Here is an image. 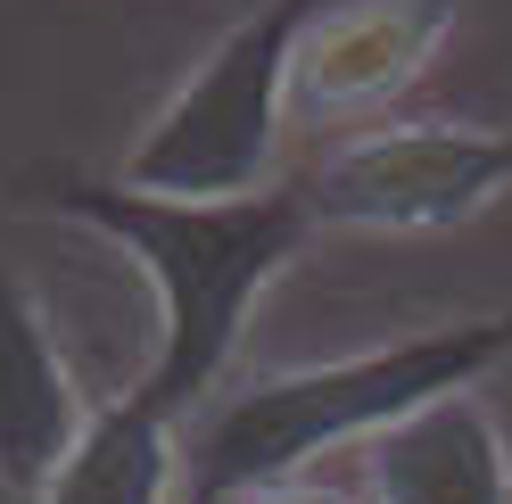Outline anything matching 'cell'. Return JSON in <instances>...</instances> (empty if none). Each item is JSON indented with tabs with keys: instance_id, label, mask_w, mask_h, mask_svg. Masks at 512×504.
<instances>
[{
	"instance_id": "cell-4",
	"label": "cell",
	"mask_w": 512,
	"mask_h": 504,
	"mask_svg": "<svg viewBox=\"0 0 512 504\" xmlns=\"http://www.w3.org/2000/svg\"><path fill=\"white\" fill-rule=\"evenodd\" d=\"M323 232H455L512 191V133L496 124H380L331 149L306 182Z\"/></svg>"
},
{
	"instance_id": "cell-5",
	"label": "cell",
	"mask_w": 512,
	"mask_h": 504,
	"mask_svg": "<svg viewBox=\"0 0 512 504\" xmlns=\"http://www.w3.org/2000/svg\"><path fill=\"white\" fill-rule=\"evenodd\" d=\"M455 0H314L290 42V108L314 124L372 116L430 67Z\"/></svg>"
},
{
	"instance_id": "cell-8",
	"label": "cell",
	"mask_w": 512,
	"mask_h": 504,
	"mask_svg": "<svg viewBox=\"0 0 512 504\" xmlns=\"http://www.w3.org/2000/svg\"><path fill=\"white\" fill-rule=\"evenodd\" d=\"M182 422L149 414V405L124 389L91 405L83 438L67 447V463L50 471V488L34 504H174L182 496Z\"/></svg>"
},
{
	"instance_id": "cell-6",
	"label": "cell",
	"mask_w": 512,
	"mask_h": 504,
	"mask_svg": "<svg viewBox=\"0 0 512 504\" xmlns=\"http://www.w3.org/2000/svg\"><path fill=\"white\" fill-rule=\"evenodd\" d=\"M91 422V397L75 389V364L58 348L42 298L0 265V488L34 504L50 471Z\"/></svg>"
},
{
	"instance_id": "cell-2",
	"label": "cell",
	"mask_w": 512,
	"mask_h": 504,
	"mask_svg": "<svg viewBox=\"0 0 512 504\" xmlns=\"http://www.w3.org/2000/svg\"><path fill=\"white\" fill-rule=\"evenodd\" d=\"M496 364H512V306L471 314V323H430L413 339H389V348H364L339 364L265 372V381L215 397L199 414L182 447V496L232 504L248 488L306 480V463H323L331 447H356V438L372 447L405 414L479 389Z\"/></svg>"
},
{
	"instance_id": "cell-3",
	"label": "cell",
	"mask_w": 512,
	"mask_h": 504,
	"mask_svg": "<svg viewBox=\"0 0 512 504\" xmlns=\"http://www.w3.org/2000/svg\"><path fill=\"white\" fill-rule=\"evenodd\" d=\"M314 0H265L223 34L190 83L141 124L124 191L141 199H256L273 191V149L290 116V42Z\"/></svg>"
},
{
	"instance_id": "cell-9",
	"label": "cell",
	"mask_w": 512,
	"mask_h": 504,
	"mask_svg": "<svg viewBox=\"0 0 512 504\" xmlns=\"http://www.w3.org/2000/svg\"><path fill=\"white\" fill-rule=\"evenodd\" d=\"M232 504H364V496H347V488H331V480H273V488H248V496H232Z\"/></svg>"
},
{
	"instance_id": "cell-1",
	"label": "cell",
	"mask_w": 512,
	"mask_h": 504,
	"mask_svg": "<svg viewBox=\"0 0 512 504\" xmlns=\"http://www.w3.org/2000/svg\"><path fill=\"white\" fill-rule=\"evenodd\" d=\"M50 207L108 232L157 290V356L133 381V397L166 422L215 397V381L240 356L256 298L281 281V265L314 232L298 182L290 191L273 182L256 199H141L124 182H58Z\"/></svg>"
},
{
	"instance_id": "cell-7",
	"label": "cell",
	"mask_w": 512,
	"mask_h": 504,
	"mask_svg": "<svg viewBox=\"0 0 512 504\" xmlns=\"http://www.w3.org/2000/svg\"><path fill=\"white\" fill-rule=\"evenodd\" d=\"M372 504H512V447L496 414L463 397H438L364 447Z\"/></svg>"
}]
</instances>
